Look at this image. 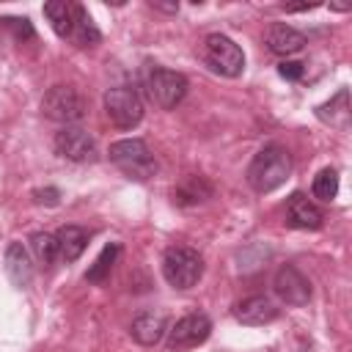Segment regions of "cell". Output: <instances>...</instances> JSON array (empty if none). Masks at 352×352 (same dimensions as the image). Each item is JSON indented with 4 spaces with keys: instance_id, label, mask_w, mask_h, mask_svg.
Here are the masks:
<instances>
[{
    "instance_id": "obj_1",
    "label": "cell",
    "mask_w": 352,
    "mask_h": 352,
    "mask_svg": "<svg viewBox=\"0 0 352 352\" xmlns=\"http://www.w3.org/2000/svg\"><path fill=\"white\" fill-rule=\"evenodd\" d=\"M292 173V154L278 146V143H270L264 146L261 151H256V157L250 160L248 165V184L256 190V192H272L278 190Z\"/></svg>"
},
{
    "instance_id": "obj_2",
    "label": "cell",
    "mask_w": 352,
    "mask_h": 352,
    "mask_svg": "<svg viewBox=\"0 0 352 352\" xmlns=\"http://www.w3.org/2000/svg\"><path fill=\"white\" fill-rule=\"evenodd\" d=\"M110 162L129 179L135 182H146L157 173V160L151 154V148L146 146V140L140 138H124L110 143Z\"/></svg>"
},
{
    "instance_id": "obj_3",
    "label": "cell",
    "mask_w": 352,
    "mask_h": 352,
    "mask_svg": "<svg viewBox=\"0 0 352 352\" xmlns=\"http://www.w3.org/2000/svg\"><path fill=\"white\" fill-rule=\"evenodd\" d=\"M162 275L173 289H192L204 275V258L195 248L173 245L162 256Z\"/></svg>"
},
{
    "instance_id": "obj_4",
    "label": "cell",
    "mask_w": 352,
    "mask_h": 352,
    "mask_svg": "<svg viewBox=\"0 0 352 352\" xmlns=\"http://www.w3.org/2000/svg\"><path fill=\"white\" fill-rule=\"evenodd\" d=\"M201 58L220 77H239L242 69H245V52H242V47L234 38L223 36V33H209L204 38Z\"/></svg>"
},
{
    "instance_id": "obj_5",
    "label": "cell",
    "mask_w": 352,
    "mask_h": 352,
    "mask_svg": "<svg viewBox=\"0 0 352 352\" xmlns=\"http://www.w3.org/2000/svg\"><path fill=\"white\" fill-rule=\"evenodd\" d=\"M143 88H146L148 102H154L162 110H173L187 96L190 82H187V77L182 72H173V69H165V66H154V69L146 72Z\"/></svg>"
},
{
    "instance_id": "obj_6",
    "label": "cell",
    "mask_w": 352,
    "mask_h": 352,
    "mask_svg": "<svg viewBox=\"0 0 352 352\" xmlns=\"http://www.w3.org/2000/svg\"><path fill=\"white\" fill-rule=\"evenodd\" d=\"M41 113L50 121H58V124L72 126V124H77V121L85 118L88 102H85V96L74 85H52L44 94V99H41Z\"/></svg>"
},
{
    "instance_id": "obj_7",
    "label": "cell",
    "mask_w": 352,
    "mask_h": 352,
    "mask_svg": "<svg viewBox=\"0 0 352 352\" xmlns=\"http://www.w3.org/2000/svg\"><path fill=\"white\" fill-rule=\"evenodd\" d=\"M104 113L118 129H132L143 121V99L132 85H113L104 94Z\"/></svg>"
},
{
    "instance_id": "obj_8",
    "label": "cell",
    "mask_w": 352,
    "mask_h": 352,
    "mask_svg": "<svg viewBox=\"0 0 352 352\" xmlns=\"http://www.w3.org/2000/svg\"><path fill=\"white\" fill-rule=\"evenodd\" d=\"M212 333V319L206 314H187L182 316L170 330H168V349L170 352H184L198 344H204Z\"/></svg>"
},
{
    "instance_id": "obj_9",
    "label": "cell",
    "mask_w": 352,
    "mask_h": 352,
    "mask_svg": "<svg viewBox=\"0 0 352 352\" xmlns=\"http://www.w3.org/2000/svg\"><path fill=\"white\" fill-rule=\"evenodd\" d=\"M52 146L63 160L72 162H91L96 157V140L82 126H63L60 132H55Z\"/></svg>"
},
{
    "instance_id": "obj_10",
    "label": "cell",
    "mask_w": 352,
    "mask_h": 352,
    "mask_svg": "<svg viewBox=\"0 0 352 352\" xmlns=\"http://www.w3.org/2000/svg\"><path fill=\"white\" fill-rule=\"evenodd\" d=\"M272 292L286 305H294V308H300L311 300V283L294 264H280L278 267V272L272 278Z\"/></svg>"
},
{
    "instance_id": "obj_11",
    "label": "cell",
    "mask_w": 352,
    "mask_h": 352,
    "mask_svg": "<svg viewBox=\"0 0 352 352\" xmlns=\"http://www.w3.org/2000/svg\"><path fill=\"white\" fill-rule=\"evenodd\" d=\"M286 223L292 228H302V231H316L324 223L322 209L302 192H292L286 198Z\"/></svg>"
},
{
    "instance_id": "obj_12",
    "label": "cell",
    "mask_w": 352,
    "mask_h": 352,
    "mask_svg": "<svg viewBox=\"0 0 352 352\" xmlns=\"http://www.w3.org/2000/svg\"><path fill=\"white\" fill-rule=\"evenodd\" d=\"M278 305L264 297V294H253V297H245L234 305V319L242 322V324H250V327H258V324H270L278 319Z\"/></svg>"
},
{
    "instance_id": "obj_13",
    "label": "cell",
    "mask_w": 352,
    "mask_h": 352,
    "mask_svg": "<svg viewBox=\"0 0 352 352\" xmlns=\"http://www.w3.org/2000/svg\"><path fill=\"white\" fill-rule=\"evenodd\" d=\"M165 330H168V319H165V314H160V311H143V314H138V316L132 319V324H129V336H132L140 346H154V344H160L162 336H165Z\"/></svg>"
},
{
    "instance_id": "obj_14",
    "label": "cell",
    "mask_w": 352,
    "mask_h": 352,
    "mask_svg": "<svg viewBox=\"0 0 352 352\" xmlns=\"http://www.w3.org/2000/svg\"><path fill=\"white\" fill-rule=\"evenodd\" d=\"M264 44L275 55H294V52H300L305 47V36L297 28H292V25L272 22L267 28V33H264Z\"/></svg>"
},
{
    "instance_id": "obj_15",
    "label": "cell",
    "mask_w": 352,
    "mask_h": 352,
    "mask_svg": "<svg viewBox=\"0 0 352 352\" xmlns=\"http://www.w3.org/2000/svg\"><path fill=\"white\" fill-rule=\"evenodd\" d=\"M214 195V187L206 176L201 173H187L176 187H173V204L179 206H198Z\"/></svg>"
},
{
    "instance_id": "obj_16",
    "label": "cell",
    "mask_w": 352,
    "mask_h": 352,
    "mask_svg": "<svg viewBox=\"0 0 352 352\" xmlns=\"http://www.w3.org/2000/svg\"><path fill=\"white\" fill-rule=\"evenodd\" d=\"M88 239H91L88 228L74 226V223L60 226V228L55 231V242H58V258H63L66 264L77 261V258L82 256V250L88 248Z\"/></svg>"
},
{
    "instance_id": "obj_17",
    "label": "cell",
    "mask_w": 352,
    "mask_h": 352,
    "mask_svg": "<svg viewBox=\"0 0 352 352\" xmlns=\"http://www.w3.org/2000/svg\"><path fill=\"white\" fill-rule=\"evenodd\" d=\"M6 272L14 286H28L33 280V258L22 242H11L6 250Z\"/></svg>"
},
{
    "instance_id": "obj_18",
    "label": "cell",
    "mask_w": 352,
    "mask_h": 352,
    "mask_svg": "<svg viewBox=\"0 0 352 352\" xmlns=\"http://www.w3.org/2000/svg\"><path fill=\"white\" fill-rule=\"evenodd\" d=\"M74 47H80V50H88V47H96L99 41H102V33H99V28L94 25V19H91V14L77 3V11H74V19H72V28H69V36H66Z\"/></svg>"
},
{
    "instance_id": "obj_19",
    "label": "cell",
    "mask_w": 352,
    "mask_h": 352,
    "mask_svg": "<svg viewBox=\"0 0 352 352\" xmlns=\"http://www.w3.org/2000/svg\"><path fill=\"white\" fill-rule=\"evenodd\" d=\"M349 116H352V110H349V91L346 88H341L330 102L316 107V118L330 124V126H336V129H346L349 126Z\"/></svg>"
},
{
    "instance_id": "obj_20",
    "label": "cell",
    "mask_w": 352,
    "mask_h": 352,
    "mask_svg": "<svg viewBox=\"0 0 352 352\" xmlns=\"http://www.w3.org/2000/svg\"><path fill=\"white\" fill-rule=\"evenodd\" d=\"M74 11H77V3H69V0H50V3H44V16L50 19L52 30H55L60 38L69 36Z\"/></svg>"
},
{
    "instance_id": "obj_21",
    "label": "cell",
    "mask_w": 352,
    "mask_h": 352,
    "mask_svg": "<svg viewBox=\"0 0 352 352\" xmlns=\"http://www.w3.org/2000/svg\"><path fill=\"white\" fill-rule=\"evenodd\" d=\"M118 253H121V245H118V242L104 245L102 253L96 256V261L88 267L85 280H88V283H104L107 275H110V270H113V264H116V258H118Z\"/></svg>"
},
{
    "instance_id": "obj_22",
    "label": "cell",
    "mask_w": 352,
    "mask_h": 352,
    "mask_svg": "<svg viewBox=\"0 0 352 352\" xmlns=\"http://www.w3.org/2000/svg\"><path fill=\"white\" fill-rule=\"evenodd\" d=\"M30 250L36 256L38 264L50 267L55 258H58V242H55V234H47V231H36L30 236Z\"/></svg>"
},
{
    "instance_id": "obj_23",
    "label": "cell",
    "mask_w": 352,
    "mask_h": 352,
    "mask_svg": "<svg viewBox=\"0 0 352 352\" xmlns=\"http://www.w3.org/2000/svg\"><path fill=\"white\" fill-rule=\"evenodd\" d=\"M311 192L314 198L330 204L336 195H338V173L333 168H322L316 176H314V184H311Z\"/></svg>"
},
{
    "instance_id": "obj_24",
    "label": "cell",
    "mask_w": 352,
    "mask_h": 352,
    "mask_svg": "<svg viewBox=\"0 0 352 352\" xmlns=\"http://www.w3.org/2000/svg\"><path fill=\"white\" fill-rule=\"evenodd\" d=\"M3 22H6V28L14 33V38H16V41H28V38H33V36H36V30H33L30 19H25V16H22V19H19V16H6Z\"/></svg>"
},
{
    "instance_id": "obj_25",
    "label": "cell",
    "mask_w": 352,
    "mask_h": 352,
    "mask_svg": "<svg viewBox=\"0 0 352 352\" xmlns=\"http://www.w3.org/2000/svg\"><path fill=\"white\" fill-rule=\"evenodd\" d=\"M302 63H297V60H283V63H278V74L280 77H286V80H300L302 77Z\"/></svg>"
},
{
    "instance_id": "obj_26",
    "label": "cell",
    "mask_w": 352,
    "mask_h": 352,
    "mask_svg": "<svg viewBox=\"0 0 352 352\" xmlns=\"http://www.w3.org/2000/svg\"><path fill=\"white\" fill-rule=\"evenodd\" d=\"M33 195H36L38 204H58V190H47V192L44 190H36Z\"/></svg>"
},
{
    "instance_id": "obj_27",
    "label": "cell",
    "mask_w": 352,
    "mask_h": 352,
    "mask_svg": "<svg viewBox=\"0 0 352 352\" xmlns=\"http://www.w3.org/2000/svg\"><path fill=\"white\" fill-rule=\"evenodd\" d=\"M286 11H311V8H316V3H289V6H283Z\"/></svg>"
},
{
    "instance_id": "obj_28",
    "label": "cell",
    "mask_w": 352,
    "mask_h": 352,
    "mask_svg": "<svg viewBox=\"0 0 352 352\" xmlns=\"http://www.w3.org/2000/svg\"><path fill=\"white\" fill-rule=\"evenodd\" d=\"M154 8H160V11H168V14H176L179 11V3H151Z\"/></svg>"
}]
</instances>
